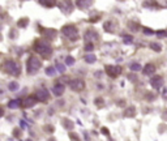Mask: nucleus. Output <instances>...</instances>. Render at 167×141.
<instances>
[{
	"label": "nucleus",
	"mask_w": 167,
	"mask_h": 141,
	"mask_svg": "<svg viewBox=\"0 0 167 141\" xmlns=\"http://www.w3.org/2000/svg\"><path fill=\"white\" fill-rule=\"evenodd\" d=\"M34 50L38 54H42L43 56H48L52 52L51 46H50V43L47 41H37L34 45Z\"/></svg>",
	"instance_id": "f257e3e1"
},
{
	"label": "nucleus",
	"mask_w": 167,
	"mask_h": 141,
	"mask_svg": "<svg viewBox=\"0 0 167 141\" xmlns=\"http://www.w3.org/2000/svg\"><path fill=\"white\" fill-rule=\"evenodd\" d=\"M26 25H27V19H22V20L19 21V26L20 28H25Z\"/></svg>",
	"instance_id": "cd10ccee"
},
{
	"label": "nucleus",
	"mask_w": 167,
	"mask_h": 141,
	"mask_svg": "<svg viewBox=\"0 0 167 141\" xmlns=\"http://www.w3.org/2000/svg\"><path fill=\"white\" fill-rule=\"evenodd\" d=\"M76 5L80 7L81 9H84V8H86V7H90L91 1H76Z\"/></svg>",
	"instance_id": "a211bd4d"
},
{
	"label": "nucleus",
	"mask_w": 167,
	"mask_h": 141,
	"mask_svg": "<svg viewBox=\"0 0 167 141\" xmlns=\"http://www.w3.org/2000/svg\"><path fill=\"white\" fill-rule=\"evenodd\" d=\"M162 97H163V98H165V99H167V88H166L165 90H163V94H162Z\"/></svg>",
	"instance_id": "f704fd0d"
},
{
	"label": "nucleus",
	"mask_w": 167,
	"mask_h": 141,
	"mask_svg": "<svg viewBox=\"0 0 167 141\" xmlns=\"http://www.w3.org/2000/svg\"><path fill=\"white\" fill-rule=\"evenodd\" d=\"M150 85L154 89H159L163 85V78L162 76H153L151 80H150Z\"/></svg>",
	"instance_id": "1a4fd4ad"
},
{
	"label": "nucleus",
	"mask_w": 167,
	"mask_h": 141,
	"mask_svg": "<svg viewBox=\"0 0 167 141\" xmlns=\"http://www.w3.org/2000/svg\"><path fill=\"white\" fill-rule=\"evenodd\" d=\"M102 133H105L106 136H108V133H110V132H108V129H107V128H102Z\"/></svg>",
	"instance_id": "72a5a7b5"
},
{
	"label": "nucleus",
	"mask_w": 167,
	"mask_h": 141,
	"mask_svg": "<svg viewBox=\"0 0 167 141\" xmlns=\"http://www.w3.org/2000/svg\"><path fill=\"white\" fill-rule=\"evenodd\" d=\"M58 5L62 8V10H64L65 13H69L71 10H72V3L71 1H60V3H58Z\"/></svg>",
	"instance_id": "f8f14e48"
},
{
	"label": "nucleus",
	"mask_w": 167,
	"mask_h": 141,
	"mask_svg": "<svg viewBox=\"0 0 167 141\" xmlns=\"http://www.w3.org/2000/svg\"><path fill=\"white\" fill-rule=\"evenodd\" d=\"M27 141H30V140H27Z\"/></svg>",
	"instance_id": "4c0bfd02"
},
{
	"label": "nucleus",
	"mask_w": 167,
	"mask_h": 141,
	"mask_svg": "<svg viewBox=\"0 0 167 141\" xmlns=\"http://www.w3.org/2000/svg\"><path fill=\"white\" fill-rule=\"evenodd\" d=\"M62 124L64 125V128H67V129H72L73 128V123L69 120V119H63L62 120Z\"/></svg>",
	"instance_id": "dca6fc26"
},
{
	"label": "nucleus",
	"mask_w": 167,
	"mask_h": 141,
	"mask_svg": "<svg viewBox=\"0 0 167 141\" xmlns=\"http://www.w3.org/2000/svg\"><path fill=\"white\" fill-rule=\"evenodd\" d=\"M8 88H9V90H13V92H15V90L19 89V84H17V82H10Z\"/></svg>",
	"instance_id": "bb28decb"
},
{
	"label": "nucleus",
	"mask_w": 167,
	"mask_h": 141,
	"mask_svg": "<svg viewBox=\"0 0 167 141\" xmlns=\"http://www.w3.org/2000/svg\"><path fill=\"white\" fill-rule=\"evenodd\" d=\"M93 48H94V43H86V45H85V50H86V51H91Z\"/></svg>",
	"instance_id": "c85d7f7f"
},
{
	"label": "nucleus",
	"mask_w": 167,
	"mask_h": 141,
	"mask_svg": "<svg viewBox=\"0 0 167 141\" xmlns=\"http://www.w3.org/2000/svg\"><path fill=\"white\" fill-rule=\"evenodd\" d=\"M132 41H133V38L129 37V35H124L123 37V42L124 43H128V45H129V43H132Z\"/></svg>",
	"instance_id": "a878e982"
},
{
	"label": "nucleus",
	"mask_w": 167,
	"mask_h": 141,
	"mask_svg": "<svg viewBox=\"0 0 167 141\" xmlns=\"http://www.w3.org/2000/svg\"><path fill=\"white\" fill-rule=\"evenodd\" d=\"M84 39L86 41V43H94V41L98 39V33L94 31V30H91V29H89V30L85 31Z\"/></svg>",
	"instance_id": "0eeeda50"
},
{
	"label": "nucleus",
	"mask_w": 167,
	"mask_h": 141,
	"mask_svg": "<svg viewBox=\"0 0 167 141\" xmlns=\"http://www.w3.org/2000/svg\"><path fill=\"white\" fill-rule=\"evenodd\" d=\"M56 67H48V68H46V75L47 76H55L56 75Z\"/></svg>",
	"instance_id": "6ab92c4d"
},
{
	"label": "nucleus",
	"mask_w": 167,
	"mask_h": 141,
	"mask_svg": "<svg viewBox=\"0 0 167 141\" xmlns=\"http://www.w3.org/2000/svg\"><path fill=\"white\" fill-rule=\"evenodd\" d=\"M106 73H107L110 77H118V76L122 73V68L119 66H106Z\"/></svg>",
	"instance_id": "423d86ee"
},
{
	"label": "nucleus",
	"mask_w": 167,
	"mask_h": 141,
	"mask_svg": "<svg viewBox=\"0 0 167 141\" xmlns=\"http://www.w3.org/2000/svg\"><path fill=\"white\" fill-rule=\"evenodd\" d=\"M71 139H72L73 141H80L79 139H77V136H76V135H74V133H72V135H71Z\"/></svg>",
	"instance_id": "473e14b6"
},
{
	"label": "nucleus",
	"mask_w": 167,
	"mask_h": 141,
	"mask_svg": "<svg viewBox=\"0 0 167 141\" xmlns=\"http://www.w3.org/2000/svg\"><path fill=\"white\" fill-rule=\"evenodd\" d=\"M69 86L72 90H74V92H81V90H84V88H85V82L82 80H80V78H74V80L69 81Z\"/></svg>",
	"instance_id": "39448f33"
},
{
	"label": "nucleus",
	"mask_w": 167,
	"mask_h": 141,
	"mask_svg": "<svg viewBox=\"0 0 167 141\" xmlns=\"http://www.w3.org/2000/svg\"><path fill=\"white\" fill-rule=\"evenodd\" d=\"M62 33L64 37H67L71 41H76L77 38H79V30H77L76 26H73V25H67V26H64L62 29Z\"/></svg>",
	"instance_id": "f03ea898"
},
{
	"label": "nucleus",
	"mask_w": 167,
	"mask_h": 141,
	"mask_svg": "<svg viewBox=\"0 0 167 141\" xmlns=\"http://www.w3.org/2000/svg\"><path fill=\"white\" fill-rule=\"evenodd\" d=\"M141 69V66L138 63H132L131 64V71L132 72H136V71H140Z\"/></svg>",
	"instance_id": "b1692460"
},
{
	"label": "nucleus",
	"mask_w": 167,
	"mask_h": 141,
	"mask_svg": "<svg viewBox=\"0 0 167 141\" xmlns=\"http://www.w3.org/2000/svg\"><path fill=\"white\" fill-rule=\"evenodd\" d=\"M150 47H151V50H154V51H157V52H159V51L162 50L161 45H159V43H155V42L150 43Z\"/></svg>",
	"instance_id": "412c9836"
},
{
	"label": "nucleus",
	"mask_w": 167,
	"mask_h": 141,
	"mask_svg": "<svg viewBox=\"0 0 167 141\" xmlns=\"http://www.w3.org/2000/svg\"><path fill=\"white\" fill-rule=\"evenodd\" d=\"M95 102H97L98 104H101L102 102H103V101H102V98H97V99H95Z\"/></svg>",
	"instance_id": "c9c22d12"
},
{
	"label": "nucleus",
	"mask_w": 167,
	"mask_h": 141,
	"mask_svg": "<svg viewBox=\"0 0 167 141\" xmlns=\"http://www.w3.org/2000/svg\"><path fill=\"white\" fill-rule=\"evenodd\" d=\"M154 72H155V66H154V64L149 63V64H146V66L144 67V75L150 76V75L154 73Z\"/></svg>",
	"instance_id": "ddd939ff"
},
{
	"label": "nucleus",
	"mask_w": 167,
	"mask_h": 141,
	"mask_svg": "<svg viewBox=\"0 0 167 141\" xmlns=\"http://www.w3.org/2000/svg\"><path fill=\"white\" fill-rule=\"evenodd\" d=\"M56 69H58L59 72H62V73H63V72L65 71V67H64L63 64H60V63H58V64H56Z\"/></svg>",
	"instance_id": "c756f323"
},
{
	"label": "nucleus",
	"mask_w": 167,
	"mask_h": 141,
	"mask_svg": "<svg viewBox=\"0 0 167 141\" xmlns=\"http://www.w3.org/2000/svg\"><path fill=\"white\" fill-rule=\"evenodd\" d=\"M4 69L8 72V73L13 75V76H19L21 72V68L19 66V63L15 60H5L4 61Z\"/></svg>",
	"instance_id": "7ed1b4c3"
},
{
	"label": "nucleus",
	"mask_w": 167,
	"mask_h": 141,
	"mask_svg": "<svg viewBox=\"0 0 167 141\" xmlns=\"http://www.w3.org/2000/svg\"><path fill=\"white\" fill-rule=\"evenodd\" d=\"M52 93H54V95L60 97L64 93V85L60 84V82H58V84L54 85V88H52Z\"/></svg>",
	"instance_id": "9b49d317"
},
{
	"label": "nucleus",
	"mask_w": 167,
	"mask_h": 141,
	"mask_svg": "<svg viewBox=\"0 0 167 141\" xmlns=\"http://www.w3.org/2000/svg\"><path fill=\"white\" fill-rule=\"evenodd\" d=\"M65 64H67V66H73V64H74V57L73 56H67L65 57Z\"/></svg>",
	"instance_id": "5701e85b"
},
{
	"label": "nucleus",
	"mask_w": 167,
	"mask_h": 141,
	"mask_svg": "<svg viewBox=\"0 0 167 141\" xmlns=\"http://www.w3.org/2000/svg\"><path fill=\"white\" fill-rule=\"evenodd\" d=\"M136 114V110H134V107H128L125 111H124V116L125 118H131L133 116V115Z\"/></svg>",
	"instance_id": "4468645a"
},
{
	"label": "nucleus",
	"mask_w": 167,
	"mask_h": 141,
	"mask_svg": "<svg viewBox=\"0 0 167 141\" xmlns=\"http://www.w3.org/2000/svg\"><path fill=\"white\" fill-rule=\"evenodd\" d=\"M35 102H37V99H35V97H26V98H24L21 101V106L25 107V108H29V107H33Z\"/></svg>",
	"instance_id": "9d476101"
},
{
	"label": "nucleus",
	"mask_w": 167,
	"mask_h": 141,
	"mask_svg": "<svg viewBox=\"0 0 167 141\" xmlns=\"http://www.w3.org/2000/svg\"><path fill=\"white\" fill-rule=\"evenodd\" d=\"M42 5H46V7H54L55 3H48V1H41Z\"/></svg>",
	"instance_id": "7c9ffc66"
},
{
	"label": "nucleus",
	"mask_w": 167,
	"mask_h": 141,
	"mask_svg": "<svg viewBox=\"0 0 167 141\" xmlns=\"http://www.w3.org/2000/svg\"><path fill=\"white\" fill-rule=\"evenodd\" d=\"M84 59H85V61H86V63L91 64V63H94L97 57H95V55H93V54H88V55H85Z\"/></svg>",
	"instance_id": "f3484780"
},
{
	"label": "nucleus",
	"mask_w": 167,
	"mask_h": 141,
	"mask_svg": "<svg viewBox=\"0 0 167 141\" xmlns=\"http://www.w3.org/2000/svg\"><path fill=\"white\" fill-rule=\"evenodd\" d=\"M112 21H107V22H105V25H103V28L106 29L107 31H112Z\"/></svg>",
	"instance_id": "393cba45"
},
{
	"label": "nucleus",
	"mask_w": 167,
	"mask_h": 141,
	"mask_svg": "<svg viewBox=\"0 0 167 141\" xmlns=\"http://www.w3.org/2000/svg\"><path fill=\"white\" fill-rule=\"evenodd\" d=\"M20 103H21V101H19V99H12V101H9L8 107L9 108H19L20 107Z\"/></svg>",
	"instance_id": "2eb2a0df"
},
{
	"label": "nucleus",
	"mask_w": 167,
	"mask_h": 141,
	"mask_svg": "<svg viewBox=\"0 0 167 141\" xmlns=\"http://www.w3.org/2000/svg\"><path fill=\"white\" fill-rule=\"evenodd\" d=\"M43 34H45L47 38H54L55 35H56V31H55V30H50V29H48V30H45V31H43Z\"/></svg>",
	"instance_id": "aec40b11"
},
{
	"label": "nucleus",
	"mask_w": 167,
	"mask_h": 141,
	"mask_svg": "<svg viewBox=\"0 0 167 141\" xmlns=\"http://www.w3.org/2000/svg\"><path fill=\"white\" fill-rule=\"evenodd\" d=\"M144 33L148 34V35H151V34H154V31H151L150 29H144Z\"/></svg>",
	"instance_id": "2f4dec72"
},
{
	"label": "nucleus",
	"mask_w": 167,
	"mask_h": 141,
	"mask_svg": "<svg viewBox=\"0 0 167 141\" xmlns=\"http://www.w3.org/2000/svg\"><path fill=\"white\" fill-rule=\"evenodd\" d=\"M13 133H15V136H17V137L20 136V135H19V133H20V131H19V129H15V132H13Z\"/></svg>",
	"instance_id": "e433bc0d"
},
{
	"label": "nucleus",
	"mask_w": 167,
	"mask_h": 141,
	"mask_svg": "<svg viewBox=\"0 0 167 141\" xmlns=\"http://www.w3.org/2000/svg\"><path fill=\"white\" fill-rule=\"evenodd\" d=\"M48 97H50V94L47 93L46 89H41L35 93V99L39 101V102H46V101L48 99Z\"/></svg>",
	"instance_id": "6e6552de"
},
{
	"label": "nucleus",
	"mask_w": 167,
	"mask_h": 141,
	"mask_svg": "<svg viewBox=\"0 0 167 141\" xmlns=\"http://www.w3.org/2000/svg\"><path fill=\"white\" fill-rule=\"evenodd\" d=\"M128 26H129V29L132 31H138V29H140V25L136 24V22H129V25H128Z\"/></svg>",
	"instance_id": "4be33fe9"
},
{
	"label": "nucleus",
	"mask_w": 167,
	"mask_h": 141,
	"mask_svg": "<svg viewBox=\"0 0 167 141\" xmlns=\"http://www.w3.org/2000/svg\"><path fill=\"white\" fill-rule=\"evenodd\" d=\"M26 68H27V72H29V73H35V72L41 68V60L35 56H30L29 60H27Z\"/></svg>",
	"instance_id": "20e7f679"
}]
</instances>
